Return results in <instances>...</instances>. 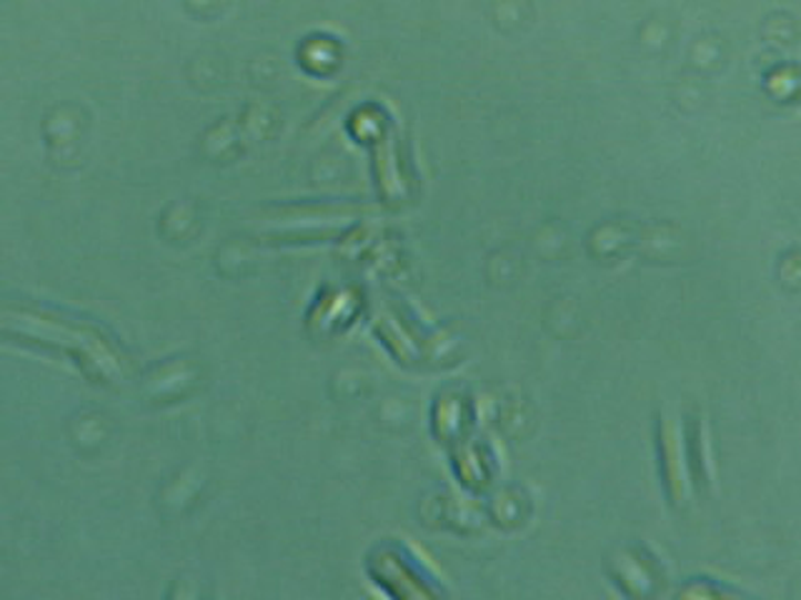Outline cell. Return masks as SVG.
I'll use <instances>...</instances> for the list:
<instances>
[{
	"label": "cell",
	"instance_id": "6da1fadb",
	"mask_svg": "<svg viewBox=\"0 0 801 600\" xmlns=\"http://www.w3.org/2000/svg\"><path fill=\"white\" fill-rule=\"evenodd\" d=\"M656 456H659V473L666 500H669L671 508H681L689 498L687 458H684L677 423L664 411L656 415Z\"/></svg>",
	"mask_w": 801,
	"mask_h": 600
},
{
	"label": "cell",
	"instance_id": "7a4b0ae2",
	"mask_svg": "<svg viewBox=\"0 0 801 600\" xmlns=\"http://www.w3.org/2000/svg\"><path fill=\"white\" fill-rule=\"evenodd\" d=\"M684 458H687L691 486L699 493H709L713 486V463L709 448V428L699 411L687 413V451H684Z\"/></svg>",
	"mask_w": 801,
	"mask_h": 600
}]
</instances>
